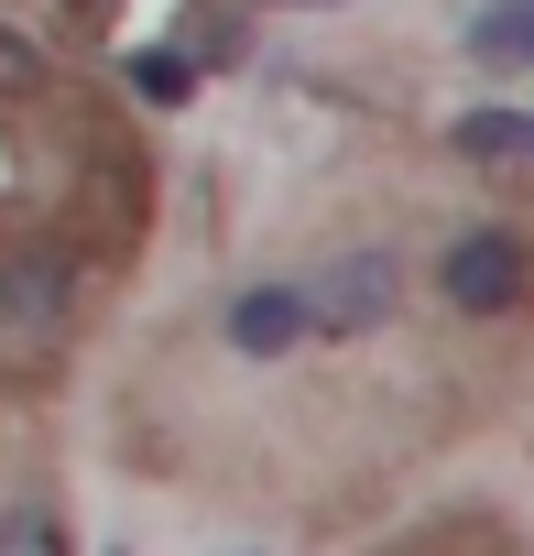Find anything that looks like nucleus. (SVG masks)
I'll return each instance as SVG.
<instances>
[{"mask_svg": "<svg viewBox=\"0 0 534 556\" xmlns=\"http://www.w3.org/2000/svg\"><path fill=\"white\" fill-rule=\"evenodd\" d=\"M88 328V251L66 229H23L0 240V361H55Z\"/></svg>", "mask_w": 534, "mask_h": 556, "instance_id": "nucleus-1", "label": "nucleus"}, {"mask_svg": "<svg viewBox=\"0 0 534 556\" xmlns=\"http://www.w3.org/2000/svg\"><path fill=\"white\" fill-rule=\"evenodd\" d=\"M425 295L458 328H523L534 317V229L523 218H469L425 251Z\"/></svg>", "mask_w": 534, "mask_h": 556, "instance_id": "nucleus-2", "label": "nucleus"}, {"mask_svg": "<svg viewBox=\"0 0 534 556\" xmlns=\"http://www.w3.org/2000/svg\"><path fill=\"white\" fill-rule=\"evenodd\" d=\"M317 339L328 350H360V339H393L404 328V306H415V251L404 240H349V251H328L317 273Z\"/></svg>", "mask_w": 534, "mask_h": 556, "instance_id": "nucleus-3", "label": "nucleus"}, {"mask_svg": "<svg viewBox=\"0 0 534 556\" xmlns=\"http://www.w3.org/2000/svg\"><path fill=\"white\" fill-rule=\"evenodd\" d=\"M218 350L240 371H284V361L328 350L317 339V285L306 273H240V285L218 295Z\"/></svg>", "mask_w": 534, "mask_h": 556, "instance_id": "nucleus-4", "label": "nucleus"}, {"mask_svg": "<svg viewBox=\"0 0 534 556\" xmlns=\"http://www.w3.org/2000/svg\"><path fill=\"white\" fill-rule=\"evenodd\" d=\"M436 142H447L458 175H480V186H523V197H534V99H469V110L436 121Z\"/></svg>", "mask_w": 534, "mask_h": 556, "instance_id": "nucleus-5", "label": "nucleus"}, {"mask_svg": "<svg viewBox=\"0 0 534 556\" xmlns=\"http://www.w3.org/2000/svg\"><path fill=\"white\" fill-rule=\"evenodd\" d=\"M458 55L480 77H501V88H534V0H469Z\"/></svg>", "mask_w": 534, "mask_h": 556, "instance_id": "nucleus-6", "label": "nucleus"}, {"mask_svg": "<svg viewBox=\"0 0 534 556\" xmlns=\"http://www.w3.org/2000/svg\"><path fill=\"white\" fill-rule=\"evenodd\" d=\"M120 88H131L142 110L186 121V110L207 99V66H196V45H131V55H120Z\"/></svg>", "mask_w": 534, "mask_h": 556, "instance_id": "nucleus-7", "label": "nucleus"}, {"mask_svg": "<svg viewBox=\"0 0 534 556\" xmlns=\"http://www.w3.org/2000/svg\"><path fill=\"white\" fill-rule=\"evenodd\" d=\"M0 556H77V523H66V502H44V491L0 502Z\"/></svg>", "mask_w": 534, "mask_h": 556, "instance_id": "nucleus-8", "label": "nucleus"}, {"mask_svg": "<svg viewBox=\"0 0 534 556\" xmlns=\"http://www.w3.org/2000/svg\"><path fill=\"white\" fill-rule=\"evenodd\" d=\"M44 88H55L44 45H34L23 23H0V110H23V99H44Z\"/></svg>", "mask_w": 534, "mask_h": 556, "instance_id": "nucleus-9", "label": "nucleus"}, {"mask_svg": "<svg viewBox=\"0 0 534 556\" xmlns=\"http://www.w3.org/2000/svg\"><path fill=\"white\" fill-rule=\"evenodd\" d=\"M99 556H131V545H99Z\"/></svg>", "mask_w": 534, "mask_h": 556, "instance_id": "nucleus-10", "label": "nucleus"}]
</instances>
